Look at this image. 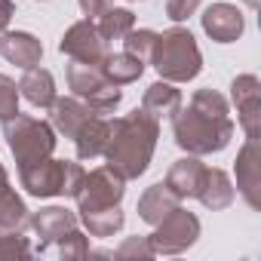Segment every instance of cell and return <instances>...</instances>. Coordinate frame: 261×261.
<instances>
[{"instance_id": "27", "label": "cell", "mask_w": 261, "mask_h": 261, "mask_svg": "<svg viewBox=\"0 0 261 261\" xmlns=\"http://www.w3.org/2000/svg\"><path fill=\"white\" fill-rule=\"evenodd\" d=\"M59 255L65 258V261H77V258H86L89 255V240H86V233L83 230H68L62 240H59Z\"/></svg>"}, {"instance_id": "3", "label": "cell", "mask_w": 261, "mask_h": 261, "mask_svg": "<svg viewBox=\"0 0 261 261\" xmlns=\"http://www.w3.org/2000/svg\"><path fill=\"white\" fill-rule=\"evenodd\" d=\"M151 65L157 68L160 80L188 83L203 71V53L188 28H169V31L157 34Z\"/></svg>"}, {"instance_id": "21", "label": "cell", "mask_w": 261, "mask_h": 261, "mask_svg": "<svg viewBox=\"0 0 261 261\" xmlns=\"http://www.w3.org/2000/svg\"><path fill=\"white\" fill-rule=\"evenodd\" d=\"M203 163L194 157V154H188V157H181V160H175L172 166H169V175H166V185L181 197V200H191L194 194H197V188H200V178H203Z\"/></svg>"}, {"instance_id": "22", "label": "cell", "mask_w": 261, "mask_h": 261, "mask_svg": "<svg viewBox=\"0 0 261 261\" xmlns=\"http://www.w3.org/2000/svg\"><path fill=\"white\" fill-rule=\"evenodd\" d=\"M181 108V92L169 83V80H157L145 89V98H142V111L151 114L154 120L160 117H172L175 111Z\"/></svg>"}, {"instance_id": "13", "label": "cell", "mask_w": 261, "mask_h": 261, "mask_svg": "<svg viewBox=\"0 0 261 261\" xmlns=\"http://www.w3.org/2000/svg\"><path fill=\"white\" fill-rule=\"evenodd\" d=\"M31 227L40 237V252H43L46 246L59 243L68 230L77 227V215L71 209H65V206H46L37 215H31Z\"/></svg>"}, {"instance_id": "11", "label": "cell", "mask_w": 261, "mask_h": 261, "mask_svg": "<svg viewBox=\"0 0 261 261\" xmlns=\"http://www.w3.org/2000/svg\"><path fill=\"white\" fill-rule=\"evenodd\" d=\"M237 188L252 209H261V148L252 139L237 154Z\"/></svg>"}, {"instance_id": "19", "label": "cell", "mask_w": 261, "mask_h": 261, "mask_svg": "<svg viewBox=\"0 0 261 261\" xmlns=\"http://www.w3.org/2000/svg\"><path fill=\"white\" fill-rule=\"evenodd\" d=\"M181 206V197L166 185V181H157V185H151L142 197H139V215H142V221H148V224H157V221H163L172 209H178Z\"/></svg>"}, {"instance_id": "23", "label": "cell", "mask_w": 261, "mask_h": 261, "mask_svg": "<svg viewBox=\"0 0 261 261\" xmlns=\"http://www.w3.org/2000/svg\"><path fill=\"white\" fill-rule=\"evenodd\" d=\"M101 74L114 83V86H126V83H136L142 74H145V62L136 59V56H129V53H108L101 59Z\"/></svg>"}, {"instance_id": "17", "label": "cell", "mask_w": 261, "mask_h": 261, "mask_svg": "<svg viewBox=\"0 0 261 261\" xmlns=\"http://www.w3.org/2000/svg\"><path fill=\"white\" fill-rule=\"evenodd\" d=\"M49 117H53V129L56 133H62L65 139H74L80 133V126L92 117V108L83 101V98H59L49 105Z\"/></svg>"}, {"instance_id": "4", "label": "cell", "mask_w": 261, "mask_h": 261, "mask_svg": "<svg viewBox=\"0 0 261 261\" xmlns=\"http://www.w3.org/2000/svg\"><path fill=\"white\" fill-rule=\"evenodd\" d=\"M4 123V139L16 157V166L25 169V166H34L46 157H53L56 151V129L37 117H28V114H13Z\"/></svg>"}, {"instance_id": "18", "label": "cell", "mask_w": 261, "mask_h": 261, "mask_svg": "<svg viewBox=\"0 0 261 261\" xmlns=\"http://www.w3.org/2000/svg\"><path fill=\"white\" fill-rule=\"evenodd\" d=\"M111 129H114V120H105V117L92 114V117L80 126V133L74 136L77 157H80V160H95V157H101L105 148H108V139H111Z\"/></svg>"}, {"instance_id": "25", "label": "cell", "mask_w": 261, "mask_h": 261, "mask_svg": "<svg viewBox=\"0 0 261 261\" xmlns=\"http://www.w3.org/2000/svg\"><path fill=\"white\" fill-rule=\"evenodd\" d=\"M98 34L105 40H123L129 31L136 28V16L133 10H117V7H108L101 16H98Z\"/></svg>"}, {"instance_id": "16", "label": "cell", "mask_w": 261, "mask_h": 261, "mask_svg": "<svg viewBox=\"0 0 261 261\" xmlns=\"http://www.w3.org/2000/svg\"><path fill=\"white\" fill-rule=\"evenodd\" d=\"M194 197H197L206 209L221 212V209H227V206L233 203L237 188H233V181H230V175H227L224 169H203V178H200V188H197Z\"/></svg>"}, {"instance_id": "5", "label": "cell", "mask_w": 261, "mask_h": 261, "mask_svg": "<svg viewBox=\"0 0 261 261\" xmlns=\"http://www.w3.org/2000/svg\"><path fill=\"white\" fill-rule=\"evenodd\" d=\"M19 178H22V188L31 197H74V191L83 178V169L74 160L46 157L34 166L19 169Z\"/></svg>"}, {"instance_id": "8", "label": "cell", "mask_w": 261, "mask_h": 261, "mask_svg": "<svg viewBox=\"0 0 261 261\" xmlns=\"http://www.w3.org/2000/svg\"><path fill=\"white\" fill-rule=\"evenodd\" d=\"M126 194V178L117 175L111 166H98L92 172H83L74 200H77V212H92V209H105V206H120Z\"/></svg>"}, {"instance_id": "6", "label": "cell", "mask_w": 261, "mask_h": 261, "mask_svg": "<svg viewBox=\"0 0 261 261\" xmlns=\"http://www.w3.org/2000/svg\"><path fill=\"white\" fill-rule=\"evenodd\" d=\"M68 86L77 98H83L92 108V114H111L123 98V92L101 74L98 65L71 62L68 65Z\"/></svg>"}, {"instance_id": "14", "label": "cell", "mask_w": 261, "mask_h": 261, "mask_svg": "<svg viewBox=\"0 0 261 261\" xmlns=\"http://www.w3.org/2000/svg\"><path fill=\"white\" fill-rule=\"evenodd\" d=\"M0 56L25 71V68L40 65L43 43L34 34H28V31H4V34H0Z\"/></svg>"}, {"instance_id": "30", "label": "cell", "mask_w": 261, "mask_h": 261, "mask_svg": "<svg viewBox=\"0 0 261 261\" xmlns=\"http://www.w3.org/2000/svg\"><path fill=\"white\" fill-rule=\"evenodd\" d=\"M114 258H154L151 240L148 237H126L120 243V249L114 252Z\"/></svg>"}, {"instance_id": "26", "label": "cell", "mask_w": 261, "mask_h": 261, "mask_svg": "<svg viewBox=\"0 0 261 261\" xmlns=\"http://www.w3.org/2000/svg\"><path fill=\"white\" fill-rule=\"evenodd\" d=\"M154 43H157V31H151V28H133L126 37H123V53H129V56H136V59H142V62H151V53H154Z\"/></svg>"}, {"instance_id": "33", "label": "cell", "mask_w": 261, "mask_h": 261, "mask_svg": "<svg viewBox=\"0 0 261 261\" xmlns=\"http://www.w3.org/2000/svg\"><path fill=\"white\" fill-rule=\"evenodd\" d=\"M16 16V7H13V0H0V34L7 31V25L13 22Z\"/></svg>"}, {"instance_id": "15", "label": "cell", "mask_w": 261, "mask_h": 261, "mask_svg": "<svg viewBox=\"0 0 261 261\" xmlns=\"http://www.w3.org/2000/svg\"><path fill=\"white\" fill-rule=\"evenodd\" d=\"M28 224H31L28 206H25V200L13 191L7 169L0 166V233H13V230L22 233Z\"/></svg>"}, {"instance_id": "29", "label": "cell", "mask_w": 261, "mask_h": 261, "mask_svg": "<svg viewBox=\"0 0 261 261\" xmlns=\"http://www.w3.org/2000/svg\"><path fill=\"white\" fill-rule=\"evenodd\" d=\"M31 255V243L13 230V233H0V258H28Z\"/></svg>"}, {"instance_id": "7", "label": "cell", "mask_w": 261, "mask_h": 261, "mask_svg": "<svg viewBox=\"0 0 261 261\" xmlns=\"http://www.w3.org/2000/svg\"><path fill=\"white\" fill-rule=\"evenodd\" d=\"M148 240H151L154 255H181L200 240V218L178 206L163 221L154 224V233Z\"/></svg>"}, {"instance_id": "10", "label": "cell", "mask_w": 261, "mask_h": 261, "mask_svg": "<svg viewBox=\"0 0 261 261\" xmlns=\"http://www.w3.org/2000/svg\"><path fill=\"white\" fill-rule=\"evenodd\" d=\"M230 98L237 105V114H240V126L246 139L258 142L261 136V83L255 74H240L233 77L230 83Z\"/></svg>"}, {"instance_id": "9", "label": "cell", "mask_w": 261, "mask_h": 261, "mask_svg": "<svg viewBox=\"0 0 261 261\" xmlns=\"http://www.w3.org/2000/svg\"><path fill=\"white\" fill-rule=\"evenodd\" d=\"M59 49H62V56H68L71 62L101 65V59L108 56V40L98 34V28H95L92 19H83V22H74V25L62 34Z\"/></svg>"}, {"instance_id": "31", "label": "cell", "mask_w": 261, "mask_h": 261, "mask_svg": "<svg viewBox=\"0 0 261 261\" xmlns=\"http://www.w3.org/2000/svg\"><path fill=\"white\" fill-rule=\"evenodd\" d=\"M200 10V0H166V16L172 22H185Z\"/></svg>"}, {"instance_id": "1", "label": "cell", "mask_w": 261, "mask_h": 261, "mask_svg": "<svg viewBox=\"0 0 261 261\" xmlns=\"http://www.w3.org/2000/svg\"><path fill=\"white\" fill-rule=\"evenodd\" d=\"M172 136H175V145L194 157L224 151L233 139L227 98L215 89H197L191 105L172 114Z\"/></svg>"}, {"instance_id": "12", "label": "cell", "mask_w": 261, "mask_h": 261, "mask_svg": "<svg viewBox=\"0 0 261 261\" xmlns=\"http://www.w3.org/2000/svg\"><path fill=\"white\" fill-rule=\"evenodd\" d=\"M200 19H203V31H206L212 40H218V43H233V40H240V34H243V28H246L243 13H240L237 7H230V4H212V7H206V13H203Z\"/></svg>"}, {"instance_id": "32", "label": "cell", "mask_w": 261, "mask_h": 261, "mask_svg": "<svg viewBox=\"0 0 261 261\" xmlns=\"http://www.w3.org/2000/svg\"><path fill=\"white\" fill-rule=\"evenodd\" d=\"M77 4H80V10H83L86 19H98L111 7V0H77Z\"/></svg>"}, {"instance_id": "34", "label": "cell", "mask_w": 261, "mask_h": 261, "mask_svg": "<svg viewBox=\"0 0 261 261\" xmlns=\"http://www.w3.org/2000/svg\"><path fill=\"white\" fill-rule=\"evenodd\" d=\"M246 7H252V10H255V7H258V0H246Z\"/></svg>"}, {"instance_id": "24", "label": "cell", "mask_w": 261, "mask_h": 261, "mask_svg": "<svg viewBox=\"0 0 261 261\" xmlns=\"http://www.w3.org/2000/svg\"><path fill=\"white\" fill-rule=\"evenodd\" d=\"M80 221H83V227L89 230V237L105 240V237H114V233L123 227L126 215H123V209H120V206H105V209L80 212Z\"/></svg>"}, {"instance_id": "2", "label": "cell", "mask_w": 261, "mask_h": 261, "mask_svg": "<svg viewBox=\"0 0 261 261\" xmlns=\"http://www.w3.org/2000/svg\"><path fill=\"white\" fill-rule=\"evenodd\" d=\"M157 136H160V123L151 114H145L142 108H136L133 114L114 120L111 139H108V148H105L101 157L126 181L139 178L151 166V157H154V148H157Z\"/></svg>"}, {"instance_id": "28", "label": "cell", "mask_w": 261, "mask_h": 261, "mask_svg": "<svg viewBox=\"0 0 261 261\" xmlns=\"http://www.w3.org/2000/svg\"><path fill=\"white\" fill-rule=\"evenodd\" d=\"M19 111V86L13 77L0 74V120H7Z\"/></svg>"}, {"instance_id": "20", "label": "cell", "mask_w": 261, "mask_h": 261, "mask_svg": "<svg viewBox=\"0 0 261 261\" xmlns=\"http://www.w3.org/2000/svg\"><path fill=\"white\" fill-rule=\"evenodd\" d=\"M19 95H25L34 108L46 111L53 101H56V80L46 68L34 65V68H25V77L19 80Z\"/></svg>"}]
</instances>
